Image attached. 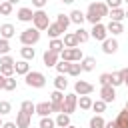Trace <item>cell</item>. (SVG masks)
Listing matches in <instances>:
<instances>
[{"instance_id": "cell-20", "label": "cell", "mask_w": 128, "mask_h": 128, "mask_svg": "<svg viewBox=\"0 0 128 128\" xmlns=\"http://www.w3.org/2000/svg\"><path fill=\"white\" fill-rule=\"evenodd\" d=\"M106 32H112V34H120V32H124L122 22H112V20H110V24L106 26Z\"/></svg>"}, {"instance_id": "cell-15", "label": "cell", "mask_w": 128, "mask_h": 128, "mask_svg": "<svg viewBox=\"0 0 128 128\" xmlns=\"http://www.w3.org/2000/svg\"><path fill=\"white\" fill-rule=\"evenodd\" d=\"M56 60H58V54L52 52V50H46L44 52V64L46 66H56Z\"/></svg>"}, {"instance_id": "cell-25", "label": "cell", "mask_w": 128, "mask_h": 128, "mask_svg": "<svg viewBox=\"0 0 128 128\" xmlns=\"http://www.w3.org/2000/svg\"><path fill=\"white\" fill-rule=\"evenodd\" d=\"M108 14H110V20H112V22H122V20H124V12H122L120 8H114V10L108 12Z\"/></svg>"}, {"instance_id": "cell-17", "label": "cell", "mask_w": 128, "mask_h": 128, "mask_svg": "<svg viewBox=\"0 0 128 128\" xmlns=\"http://www.w3.org/2000/svg\"><path fill=\"white\" fill-rule=\"evenodd\" d=\"M0 34H2L4 40L12 38V36H14V26H12V24H2V26H0Z\"/></svg>"}, {"instance_id": "cell-44", "label": "cell", "mask_w": 128, "mask_h": 128, "mask_svg": "<svg viewBox=\"0 0 128 128\" xmlns=\"http://www.w3.org/2000/svg\"><path fill=\"white\" fill-rule=\"evenodd\" d=\"M120 76H122V82L128 86V68H124V70H120Z\"/></svg>"}, {"instance_id": "cell-42", "label": "cell", "mask_w": 128, "mask_h": 128, "mask_svg": "<svg viewBox=\"0 0 128 128\" xmlns=\"http://www.w3.org/2000/svg\"><path fill=\"white\" fill-rule=\"evenodd\" d=\"M120 4H122V0H106V6L112 8V10L114 8H120Z\"/></svg>"}, {"instance_id": "cell-24", "label": "cell", "mask_w": 128, "mask_h": 128, "mask_svg": "<svg viewBox=\"0 0 128 128\" xmlns=\"http://www.w3.org/2000/svg\"><path fill=\"white\" fill-rule=\"evenodd\" d=\"M62 102H64L62 90H54V92L50 94V104H62Z\"/></svg>"}, {"instance_id": "cell-37", "label": "cell", "mask_w": 128, "mask_h": 128, "mask_svg": "<svg viewBox=\"0 0 128 128\" xmlns=\"http://www.w3.org/2000/svg\"><path fill=\"white\" fill-rule=\"evenodd\" d=\"M68 66H70V62H66V60L56 62V70H58L60 74H66V72H68Z\"/></svg>"}, {"instance_id": "cell-34", "label": "cell", "mask_w": 128, "mask_h": 128, "mask_svg": "<svg viewBox=\"0 0 128 128\" xmlns=\"http://www.w3.org/2000/svg\"><path fill=\"white\" fill-rule=\"evenodd\" d=\"M120 84H124V82H122V76H120V72H116V74H110V86H120Z\"/></svg>"}, {"instance_id": "cell-50", "label": "cell", "mask_w": 128, "mask_h": 128, "mask_svg": "<svg viewBox=\"0 0 128 128\" xmlns=\"http://www.w3.org/2000/svg\"><path fill=\"white\" fill-rule=\"evenodd\" d=\"M6 2H10V4H14V2H18V0H6Z\"/></svg>"}, {"instance_id": "cell-18", "label": "cell", "mask_w": 128, "mask_h": 128, "mask_svg": "<svg viewBox=\"0 0 128 128\" xmlns=\"http://www.w3.org/2000/svg\"><path fill=\"white\" fill-rule=\"evenodd\" d=\"M32 16H34V12H32L30 8H20V10H18V18H20L22 22H30Z\"/></svg>"}, {"instance_id": "cell-48", "label": "cell", "mask_w": 128, "mask_h": 128, "mask_svg": "<svg viewBox=\"0 0 128 128\" xmlns=\"http://www.w3.org/2000/svg\"><path fill=\"white\" fill-rule=\"evenodd\" d=\"M4 80H6V78H4V76H2V74H0V88H2V86H4Z\"/></svg>"}, {"instance_id": "cell-32", "label": "cell", "mask_w": 128, "mask_h": 128, "mask_svg": "<svg viewBox=\"0 0 128 128\" xmlns=\"http://www.w3.org/2000/svg\"><path fill=\"white\" fill-rule=\"evenodd\" d=\"M78 104H80V108H82V110H88V108H92V100H90V96H80Z\"/></svg>"}, {"instance_id": "cell-8", "label": "cell", "mask_w": 128, "mask_h": 128, "mask_svg": "<svg viewBox=\"0 0 128 128\" xmlns=\"http://www.w3.org/2000/svg\"><path fill=\"white\" fill-rule=\"evenodd\" d=\"M100 96H102V102H114V98H116L114 86H110V84L102 86V88H100Z\"/></svg>"}, {"instance_id": "cell-14", "label": "cell", "mask_w": 128, "mask_h": 128, "mask_svg": "<svg viewBox=\"0 0 128 128\" xmlns=\"http://www.w3.org/2000/svg\"><path fill=\"white\" fill-rule=\"evenodd\" d=\"M46 30H48V36H50L52 40H54V38H58V36H60V34L64 32V30L60 28V24H58V22H54V24H50V26H48Z\"/></svg>"}, {"instance_id": "cell-12", "label": "cell", "mask_w": 128, "mask_h": 128, "mask_svg": "<svg viewBox=\"0 0 128 128\" xmlns=\"http://www.w3.org/2000/svg\"><path fill=\"white\" fill-rule=\"evenodd\" d=\"M50 112H52V104H50V102H40V104H36V114H40L42 118L48 116Z\"/></svg>"}, {"instance_id": "cell-16", "label": "cell", "mask_w": 128, "mask_h": 128, "mask_svg": "<svg viewBox=\"0 0 128 128\" xmlns=\"http://www.w3.org/2000/svg\"><path fill=\"white\" fill-rule=\"evenodd\" d=\"M68 18H70V22H74V24H78V26H82V22L86 20V18H84V14H82L80 10H72Z\"/></svg>"}, {"instance_id": "cell-31", "label": "cell", "mask_w": 128, "mask_h": 128, "mask_svg": "<svg viewBox=\"0 0 128 128\" xmlns=\"http://www.w3.org/2000/svg\"><path fill=\"white\" fill-rule=\"evenodd\" d=\"M82 72V66L80 64H76V62H70V66H68V72L66 74H70V76H78Z\"/></svg>"}, {"instance_id": "cell-30", "label": "cell", "mask_w": 128, "mask_h": 128, "mask_svg": "<svg viewBox=\"0 0 128 128\" xmlns=\"http://www.w3.org/2000/svg\"><path fill=\"white\" fill-rule=\"evenodd\" d=\"M56 22L60 24V28L66 32V28H68V24H70V18L66 16V14H58V18H56Z\"/></svg>"}, {"instance_id": "cell-27", "label": "cell", "mask_w": 128, "mask_h": 128, "mask_svg": "<svg viewBox=\"0 0 128 128\" xmlns=\"http://www.w3.org/2000/svg\"><path fill=\"white\" fill-rule=\"evenodd\" d=\"M20 54H22V58H24V60H32L36 52H34V48H32V46H24V48L20 50Z\"/></svg>"}, {"instance_id": "cell-13", "label": "cell", "mask_w": 128, "mask_h": 128, "mask_svg": "<svg viewBox=\"0 0 128 128\" xmlns=\"http://www.w3.org/2000/svg\"><path fill=\"white\" fill-rule=\"evenodd\" d=\"M14 72L16 74H28L30 72V66H28V62L26 60H20V62H14Z\"/></svg>"}, {"instance_id": "cell-35", "label": "cell", "mask_w": 128, "mask_h": 128, "mask_svg": "<svg viewBox=\"0 0 128 128\" xmlns=\"http://www.w3.org/2000/svg\"><path fill=\"white\" fill-rule=\"evenodd\" d=\"M0 14H4V16L12 14V4L10 2H0Z\"/></svg>"}, {"instance_id": "cell-45", "label": "cell", "mask_w": 128, "mask_h": 128, "mask_svg": "<svg viewBox=\"0 0 128 128\" xmlns=\"http://www.w3.org/2000/svg\"><path fill=\"white\" fill-rule=\"evenodd\" d=\"M46 2H48V0H32V4H34L36 8H42V6L46 4Z\"/></svg>"}, {"instance_id": "cell-1", "label": "cell", "mask_w": 128, "mask_h": 128, "mask_svg": "<svg viewBox=\"0 0 128 128\" xmlns=\"http://www.w3.org/2000/svg\"><path fill=\"white\" fill-rule=\"evenodd\" d=\"M104 16H108V6L104 2H92L88 6V12L84 14V18L92 24H98L100 18H104Z\"/></svg>"}, {"instance_id": "cell-43", "label": "cell", "mask_w": 128, "mask_h": 128, "mask_svg": "<svg viewBox=\"0 0 128 128\" xmlns=\"http://www.w3.org/2000/svg\"><path fill=\"white\" fill-rule=\"evenodd\" d=\"M100 84H102V86L110 84V74H102V76H100Z\"/></svg>"}, {"instance_id": "cell-54", "label": "cell", "mask_w": 128, "mask_h": 128, "mask_svg": "<svg viewBox=\"0 0 128 128\" xmlns=\"http://www.w3.org/2000/svg\"><path fill=\"white\" fill-rule=\"evenodd\" d=\"M0 128H2V120H0Z\"/></svg>"}, {"instance_id": "cell-10", "label": "cell", "mask_w": 128, "mask_h": 128, "mask_svg": "<svg viewBox=\"0 0 128 128\" xmlns=\"http://www.w3.org/2000/svg\"><path fill=\"white\" fill-rule=\"evenodd\" d=\"M102 50H104V54H114V52L118 50V42H116L114 38H106V40L102 42Z\"/></svg>"}, {"instance_id": "cell-23", "label": "cell", "mask_w": 128, "mask_h": 128, "mask_svg": "<svg viewBox=\"0 0 128 128\" xmlns=\"http://www.w3.org/2000/svg\"><path fill=\"white\" fill-rule=\"evenodd\" d=\"M82 70H86V72H90V70H94V66H96V60L92 58V56H88V58H82Z\"/></svg>"}, {"instance_id": "cell-41", "label": "cell", "mask_w": 128, "mask_h": 128, "mask_svg": "<svg viewBox=\"0 0 128 128\" xmlns=\"http://www.w3.org/2000/svg\"><path fill=\"white\" fill-rule=\"evenodd\" d=\"M8 50H10V44H8V40L0 38V54H6Z\"/></svg>"}, {"instance_id": "cell-51", "label": "cell", "mask_w": 128, "mask_h": 128, "mask_svg": "<svg viewBox=\"0 0 128 128\" xmlns=\"http://www.w3.org/2000/svg\"><path fill=\"white\" fill-rule=\"evenodd\" d=\"M124 18H128V12H124Z\"/></svg>"}, {"instance_id": "cell-9", "label": "cell", "mask_w": 128, "mask_h": 128, "mask_svg": "<svg viewBox=\"0 0 128 128\" xmlns=\"http://www.w3.org/2000/svg\"><path fill=\"white\" fill-rule=\"evenodd\" d=\"M90 36L96 38V40H102V42H104V40H106V26H102L100 22L94 24V28L90 30Z\"/></svg>"}, {"instance_id": "cell-11", "label": "cell", "mask_w": 128, "mask_h": 128, "mask_svg": "<svg viewBox=\"0 0 128 128\" xmlns=\"http://www.w3.org/2000/svg\"><path fill=\"white\" fill-rule=\"evenodd\" d=\"M30 114H26V112H18V116H16V126L18 128H30Z\"/></svg>"}, {"instance_id": "cell-7", "label": "cell", "mask_w": 128, "mask_h": 128, "mask_svg": "<svg viewBox=\"0 0 128 128\" xmlns=\"http://www.w3.org/2000/svg\"><path fill=\"white\" fill-rule=\"evenodd\" d=\"M74 90H76V94H80V96H86V94H90V92L94 90V86H92L90 82H84V80H78V82L74 84Z\"/></svg>"}, {"instance_id": "cell-29", "label": "cell", "mask_w": 128, "mask_h": 128, "mask_svg": "<svg viewBox=\"0 0 128 128\" xmlns=\"http://www.w3.org/2000/svg\"><path fill=\"white\" fill-rule=\"evenodd\" d=\"M22 112H26V114L32 116V114L36 112V104H32L30 100H24V102H22Z\"/></svg>"}, {"instance_id": "cell-46", "label": "cell", "mask_w": 128, "mask_h": 128, "mask_svg": "<svg viewBox=\"0 0 128 128\" xmlns=\"http://www.w3.org/2000/svg\"><path fill=\"white\" fill-rule=\"evenodd\" d=\"M2 128H18V126H16V122H4Z\"/></svg>"}, {"instance_id": "cell-5", "label": "cell", "mask_w": 128, "mask_h": 128, "mask_svg": "<svg viewBox=\"0 0 128 128\" xmlns=\"http://www.w3.org/2000/svg\"><path fill=\"white\" fill-rule=\"evenodd\" d=\"M60 56H62V60H66V62H80V60H82V50H80V48H64V50L60 52Z\"/></svg>"}, {"instance_id": "cell-19", "label": "cell", "mask_w": 128, "mask_h": 128, "mask_svg": "<svg viewBox=\"0 0 128 128\" xmlns=\"http://www.w3.org/2000/svg\"><path fill=\"white\" fill-rule=\"evenodd\" d=\"M54 122H56V126L66 128V126H70V116H68V114H64V112H60V114H58V118H56Z\"/></svg>"}, {"instance_id": "cell-36", "label": "cell", "mask_w": 128, "mask_h": 128, "mask_svg": "<svg viewBox=\"0 0 128 128\" xmlns=\"http://www.w3.org/2000/svg\"><path fill=\"white\" fill-rule=\"evenodd\" d=\"M56 126V122L52 120V118H48V116H44L42 120H40V128H54Z\"/></svg>"}, {"instance_id": "cell-33", "label": "cell", "mask_w": 128, "mask_h": 128, "mask_svg": "<svg viewBox=\"0 0 128 128\" xmlns=\"http://www.w3.org/2000/svg\"><path fill=\"white\" fill-rule=\"evenodd\" d=\"M104 118L102 116H94L92 120H90V128H104Z\"/></svg>"}, {"instance_id": "cell-49", "label": "cell", "mask_w": 128, "mask_h": 128, "mask_svg": "<svg viewBox=\"0 0 128 128\" xmlns=\"http://www.w3.org/2000/svg\"><path fill=\"white\" fill-rule=\"evenodd\" d=\"M62 2H64V4H72L74 0H62Z\"/></svg>"}, {"instance_id": "cell-6", "label": "cell", "mask_w": 128, "mask_h": 128, "mask_svg": "<svg viewBox=\"0 0 128 128\" xmlns=\"http://www.w3.org/2000/svg\"><path fill=\"white\" fill-rule=\"evenodd\" d=\"M76 104H78V98H76V94H66V96H64V102H62V112L70 116V114L74 112Z\"/></svg>"}, {"instance_id": "cell-40", "label": "cell", "mask_w": 128, "mask_h": 128, "mask_svg": "<svg viewBox=\"0 0 128 128\" xmlns=\"http://www.w3.org/2000/svg\"><path fill=\"white\" fill-rule=\"evenodd\" d=\"M12 110V106H10V102H6V100H2L0 102V114H8Z\"/></svg>"}, {"instance_id": "cell-47", "label": "cell", "mask_w": 128, "mask_h": 128, "mask_svg": "<svg viewBox=\"0 0 128 128\" xmlns=\"http://www.w3.org/2000/svg\"><path fill=\"white\" fill-rule=\"evenodd\" d=\"M104 128H116V122H106Z\"/></svg>"}, {"instance_id": "cell-53", "label": "cell", "mask_w": 128, "mask_h": 128, "mask_svg": "<svg viewBox=\"0 0 128 128\" xmlns=\"http://www.w3.org/2000/svg\"><path fill=\"white\" fill-rule=\"evenodd\" d=\"M66 128H76V126H66Z\"/></svg>"}, {"instance_id": "cell-28", "label": "cell", "mask_w": 128, "mask_h": 128, "mask_svg": "<svg viewBox=\"0 0 128 128\" xmlns=\"http://www.w3.org/2000/svg\"><path fill=\"white\" fill-rule=\"evenodd\" d=\"M54 86H56V90H64V88L68 86V80L60 74V76H56V78H54Z\"/></svg>"}, {"instance_id": "cell-2", "label": "cell", "mask_w": 128, "mask_h": 128, "mask_svg": "<svg viewBox=\"0 0 128 128\" xmlns=\"http://www.w3.org/2000/svg\"><path fill=\"white\" fill-rule=\"evenodd\" d=\"M40 40V30H36V28H26L22 34H20V42L24 44V46H32V44H36Z\"/></svg>"}, {"instance_id": "cell-52", "label": "cell", "mask_w": 128, "mask_h": 128, "mask_svg": "<svg viewBox=\"0 0 128 128\" xmlns=\"http://www.w3.org/2000/svg\"><path fill=\"white\" fill-rule=\"evenodd\" d=\"M126 110H128V100H126Z\"/></svg>"}, {"instance_id": "cell-55", "label": "cell", "mask_w": 128, "mask_h": 128, "mask_svg": "<svg viewBox=\"0 0 128 128\" xmlns=\"http://www.w3.org/2000/svg\"><path fill=\"white\" fill-rule=\"evenodd\" d=\"M124 2H128V0H124Z\"/></svg>"}, {"instance_id": "cell-3", "label": "cell", "mask_w": 128, "mask_h": 128, "mask_svg": "<svg viewBox=\"0 0 128 128\" xmlns=\"http://www.w3.org/2000/svg\"><path fill=\"white\" fill-rule=\"evenodd\" d=\"M26 84L30 88H42L46 84V76L42 72H28L26 74Z\"/></svg>"}, {"instance_id": "cell-21", "label": "cell", "mask_w": 128, "mask_h": 128, "mask_svg": "<svg viewBox=\"0 0 128 128\" xmlns=\"http://www.w3.org/2000/svg\"><path fill=\"white\" fill-rule=\"evenodd\" d=\"M62 42H64V46H66V48H76V46H78V40H76V34H66Z\"/></svg>"}, {"instance_id": "cell-22", "label": "cell", "mask_w": 128, "mask_h": 128, "mask_svg": "<svg viewBox=\"0 0 128 128\" xmlns=\"http://www.w3.org/2000/svg\"><path fill=\"white\" fill-rule=\"evenodd\" d=\"M48 50H52V52H56V54H60V52L64 50V42H62V40H58V38H54V40L50 42V46H48Z\"/></svg>"}, {"instance_id": "cell-38", "label": "cell", "mask_w": 128, "mask_h": 128, "mask_svg": "<svg viewBox=\"0 0 128 128\" xmlns=\"http://www.w3.org/2000/svg\"><path fill=\"white\" fill-rule=\"evenodd\" d=\"M2 88H4V90H14V88H16V80H14L12 76H8V78L4 80V86H2Z\"/></svg>"}, {"instance_id": "cell-4", "label": "cell", "mask_w": 128, "mask_h": 128, "mask_svg": "<svg viewBox=\"0 0 128 128\" xmlns=\"http://www.w3.org/2000/svg\"><path fill=\"white\" fill-rule=\"evenodd\" d=\"M32 22H34V28H36V30H46V28L50 26L48 14H46L44 10H38V12H34V16H32Z\"/></svg>"}, {"instance_id": "cell-39", "label": "cell", "mask_w": 128, "mask_h": 128, "mask_svg": "<svg viewBox=\"0 0 128 128\" xmlns=\"http://www.w3.org/2000/svg\"><path fill=\"white\" fill-rule=\"evenodd\" d=\"M104 108H106V102H102V100L92 102V110H94V112H104Z\"/></svg>"}, {"instance_id": "cell-26", "label": "cell", "mask_w": 128, "mask_h": 128, "mask_svg": "<svg viewBox=\"0 0 128 128\" xmlns=\"http://www.w3.org/2000/svg\"><path fill=\"white\" fill-rule=\"evenodd\" d=\"M74 34H76V40H78V44H82V42H86V40L90 38V34H88V32H86L82 26H80V28H78Z\"/></svg>"}]
</instances>
